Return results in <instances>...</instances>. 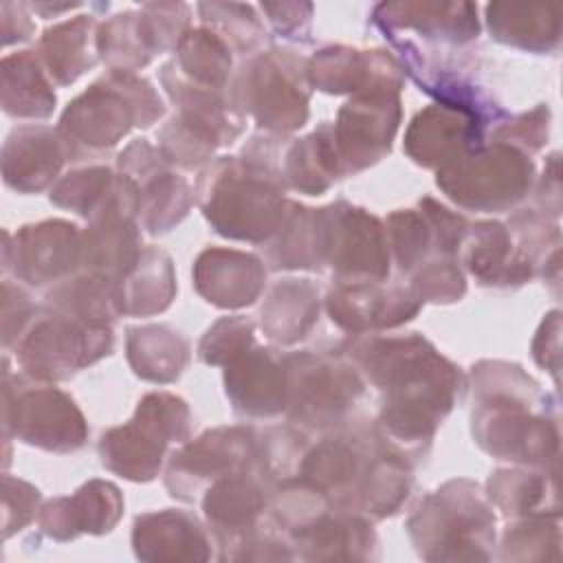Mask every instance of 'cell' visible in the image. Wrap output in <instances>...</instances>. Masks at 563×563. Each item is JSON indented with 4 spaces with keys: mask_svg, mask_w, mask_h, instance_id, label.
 Returning <instances> with one entry per match:
<instances>
[{
    "mask_svg": "<svg viewBox=\"0 0 563 563\" xmlns=\"http://www.w3.org/2000/svg\"><path fill=\"white\" fill-rule=\"evenodd\" d=\"M255 343V323L249 317H222L200 339L198 358L207 365H227Z\"/></svg>",
    "mask_w": 563,
    "mask_h": 563,
    "instance_id": "obj_44",
    "label": "cell"
},
{
    "mask_svg": "<svg viewBox=\"0 0 563 563\" xmlns=\"http://www.w3.org/2000/svg\"><path fill=\"white\" fill-rule=\"evenodd\" d=\"M341 352L380 391L376 427L418 464L462 398L466 380L460 367L418 332L352 336Z\"/></svg>",
    "mask_w": 563,
    "mask_h": 563,
    "instance_id": "obj_1",
    "label": "cell"
},
{
    "mask_svg": "<svg viewBox=\"0 0 563 563\" xmlns=\"http://www.w3.org/2000/svg\"><path fill=\"white\" fill-rule=\"evenodd\" d=\"M409 537L429 561H486L495 545L490 501L471 479H451L429 493L407 519Z\"/></svg>",
    "mask_w": 563,
    "mask_h": 563,
    "instance_id": "obj_7",
    "label": "cell"
},
{
    "mask_svg": "<svg viewBox=\"0 0 563 563\" xmlns=\"http://www.w3.org/2000/svg\"><path fill=\"white\" fill-rule=\"evenodd\" d=\"M405 70L400 62L380 48L361 51L352 46H325L308 59V81L328 95H363L396 90L400 92Z\"/></svg>",
    "mask_w": 563,
    "mask_h": 563,
    "instance_id": "obj_22",
    "label": "cell"
},
{
    "mask_svg": "<svg viewBox=\"0 0 563 563\" xmlns=\"http://www.w3.org/2000/svg\"><path fill=\"white\" fill-rule=\"evenodd\" d=\"M172 59L180 75L196 86L227 92L233 77V51L207 26L189 29Z\"/></svg>",
    "mask_w": 563,
    "mask_h": 563,
    "instance_id": "obj_41",
    "label": "cell"
},
{
    "mask_svg": "<svg viewBox=\"0 0 563 563\" xmlns=\"http://www.w3.org/2000/svg\"><path fill=\"white\" fill-rule=\"evenodd\" d=\"M163 53L165 42L143 7L117 13L97 29V55L110 70L136 73Z\"/></svg>",
    "mask_w": 563,
    "mask_h": 563,
    "instance_id": "obj_32",
    "label": "cell"
},
{
    "mask_svg": "<svg viewBox=\"0 0 563 563\" xmlns=\"http://www.w3.org/2000/svg\"><path fill=\"white\" fill-rule=\"evenodd\" d=\"M471 433L482 451L530 468L556 462V400L517 363L479 361L471 369Z\"/></svg>",
    "mask_w": 563,
    "mask_h": 563,
    "instance_id": "obj_3",
    "label": "cell"
},
{
    "mask_svg": "<svg viewBox=\"0 0 563 563\" xmlns=\"http://www.w3.org/2000/svg\"><path fill=\"white\" fill-rule=\"evenodd\" d=\"M123 515L121 490L106 479H90L73 495L48 499L37 515L40 530L53 541L79 534H108Z\"/></svg>",
    "mask_w": 563,
    "mask_h": 563,
    "instance_id": "obj_24",
    "label": "cell"
},
{
    "mask_svg": "<svg viewBox=\"0 0 563 563\" xmlns=\"http://www.w3.org/2000/svg\"><path fill=\"white\" fill-rule=\"evenodd\" d=\"M163 114L165 103L145 77L108 70L66 106L57 132L70 163L99 161L132 128H150Z\"/></svg>",
    "mask_w": 563,
    "mask_h": 563,
    "instance_id": "obj_5",
    "label": "cell"
},
{
    "mask_svg": "<svg viewBox=\"0 0 563 563\" xmlns=\"http://www.w3.org/2000/svg\"><path fill=\"white\" fill-rule=\"evenodd\" d=\"M224 391L235 413L275 418L286 411L288 374L284 354L253 345L224 365Z\"/></svg>",
    "mask_w": 563,
    "mask_h": 563,
    "instance_id": "obj_23",
    "label": "cell"
},
{
    "mask_svg": "<svg viewBox=\"0 0 563 563\" xmlns=\"http://www.w3.org/2000/svg\"><path fill=\"white\" fill-rule=\"evenodd\" d=\"M44 306L88 323L106 325H112L114 319L125 314L121 279L88 271H79L51 286L44 295Z\"/></svg>",
    "mask_w": 563,
    "mask_h": 563,
    "instance_id": "obj_37",
    "label": "cell"
},
{
    "mask_svg": "<svg viewBox=\"0 0 563 563\" xmlns=\"http://www.w3.org/2000/svg\"><path fill=\"white\" fill-rule=\"evenodd\" d=\"M202 26L211 29L238 55H255L268 40V31L253 4L242 2H198Z\"/></svg>",
    "mask_w": 563,
    "mask_h": 563,
    "instance_id": "obj_43",
    "label": "cell"
},
{
    "mask_svg": "<svg viewBox=\"0 0 563 563\" xmlns=\"http://www.w3.org/2000/svg\"><path fill=\"white\" fill-rule=\"evenodd\" d=\"M117 167L136 185V218L150 235H165L187 218L196 191L147 139L132 141Z\"/></svg>",
    "mask_w": 563,
    "mask_h": 563,
    "instance_id": "obj_17",
    "label": "cell"
},
{
    "mask_svg": "<svg viewBox=\"0 0 563 563\" xmlns=\"http://www.w3.org/2000/svg\"><path fill=\"white\" fill-rule=\"evenodd\" d=\"M2 433L51 453L79 451L88 440V424L75 400L53 383L26 374H11L4 356L2 372Z\"/></svg>",
    "mask_w": 563,
    "mask_h": 563,
    "instance_id": "obj_12",
    "label": "cell"
},
{
    "mask_svg": "<svg viewBox=\"0 0 563 563\" xmlns=\"http://www.w3.org/2000/svg\"><path fill=\"white\" fill-rule=\"evenodd\" d=\"M191 424L194 416L180 396L150 391L125 424L101 433L97 444L101 466L130 482H152L169 444L189 440Z\"/></svg>",
    "mask_w": 563,
    "mask_h": 563,
    "instance_id": "obj_11",
    "label": "cell"
},
{
    "mask_svg": "<svg viewBox=\"0 0 563 563\" xmlns=\"http://www.w3.org/2000/svg\"><path fill=\"white\" fill-rule=\"evenodd\" d=\"M40 306L33 303L31 295L13 279H2V345L9 352L24 336L33 323Z\"/></svg>",
    "mask_w": 563,
    "mask_h": 563,
    "instance_id": "obj_47",
    "label": "cell"
},
{
    "mask_svg": "<svg viewBox=\"0 0 563 563\" xmlns=\"http://www.w3.org/2000/svg\"><path fill=\"white\" fill-rule=\"evenodd\" d=\"M295 559L332 561V559H376L378 539L369 519L325 510L288 534Z\"/></svg>",
    "mask_w": 563,
    "mask_h": 563,
    "instance_id": "obj_29",
    "label": "cell"
},
{
    "mask_svg": "<svg viewBox=\"0 0 563 563\" xmlns=\"http://www.w3.org/2000/svg\"><path fill=\"white\" fill-rule=\"evenodd\" d=\"M308 59L288 46H271L246 57L233 73L227 97L264 134L284 139L308 121Z\"/></svg>",
    "mask_w": 563,
    "mask_h": 563,
    "instance_id": "obj_8",
    "label": "cell"
},
{
    "mask_svg": "<svg viewBox=\"0 0 563 563\" xmlns=\"http://www.w3.org/2000/svg\"><path fill=\"white\" fill-rule=\"evenodd\" d=\"M132 545L143 561H207L213 556L209 528L194 512L176 508L139 515Z\"/></svg>",
    "mask_w": 563,
    "mask_h": 563,
    "instance_id": "obj_28",
    "label": "cell"
},
{
    "mask_svg": "<svg viewBox=\"0 0 563 563\" xmlns=\"http://www.w3.org/2000/svg\"><path fill=\"white\" fill-rule=\"evenodd\" d=\"M161 84L174 103V114L158 130L156 147L172 167L200 169L244 132L246 119L231 106L227 92L191 84L174 62L161 68Z\"/></svg>",
    "mask_w": 563,
    "mask_h": 563,
    "instance_id": "obj_6",
    "label": "cell"
},
{
    "mask_svg": "<svg viewBox=\"0 0 563 563\" xmlns=\"http://www.w3.org/2000/svg\"><path fill=\"white\" fill-rule=\"evenodd\" d=\"M422 299L409 282L334 284L325 295V310L341 330L352 336L376 334L411 321Z\"/></svg>",
    "mask_w": 563,
    "mask_h": 563,
    "instance_id": "obj_21",
    "label": "cell"
},
{
    "mask_svg": "<svg viewBox=\"0 0 563 563\" xmlns=\"http://www.w3.org/2000/svg\"><path fill=\"white\" fill-rule=\"evenodd\" d=\"M0 15H2V44L4 46L26 42L35 33V24L31 20V9L26 2L2 0Z\"/></svg>",
    "mask_w": 563,
    "mask_h": 563,
    "instance_id": "obj_50",
    "label": "cell"
},
{
    "mask_svg": "<svg viewBox=\"0 0 563 563\" xmlns=\"http://www.w3.org/2000/svg\"><path fill=\"white\" fill-rule=\"evenodd\" d=\"M2 271L31 288H51L81 271V231L68 220H42L4 235Z\"/></svg>",
    "mask_w": 563,
    "mask_h": 563,
    "instance_id": "obj_18",
    "label": "cell"
},
{
    "mask_svg": "<svg viewBox=\"0 0 563 563\" xmlns=\"http://www.w3.org/2000/svg\"><path fill=\"white\" fill-rule=\"evenodd\" d=\"M40 501H42V493L33 484L18 479L9 473L2 475V510H4L2 532H4V539H9L11 534H15L24 526H29L40 515V508H42Z\"/></svg>",
    "mask_w": 563,
    "mask_h": 563,
    "instance_id": "obj_45",
    "label": "cell"
},
{
    "mask_svg": "<svg viewBox=\"0 0 563 563\" xmlns=\"http://www.w3.org/2000/svg\"><path fill=\"white\" fill-rule=\"evenodd\" d=\"M288 400L286 418L306 433H328L350 422L365 396V378L339 352H286Z\"/></svg>",
    "mask_w": 563,
    "mask_h": 563,
    "instance_id": "obj_10",
    "label": "cell"
},
{
    "mask_svg": "<svg viewBox=\"0 0 563 563\" xmlns=\"http://www.w3.org/2000/svg\"><path fill=\"white\" fill-rule=\"evenodd\" d=\"M2 110L13 119H48L57 97L37 51H18L2 57Z\"/></svg>",
    "mask_w": 563,
    "mask_h": 563,
    "instance_id": "obj_38",
    "label": "cell"
},
{
    "mask_svg": "<svg viewBox=\"0 0 563 563\" xmlns=\"http://www.w3.org/2000/svg\"><path fill=\"white\" fill-rule=\"evenodd\" d=\"M97 15L84 13L48 26L40 42L37 55L55 86L75 84L97 62Z\"/></svg>",
    "mask_w": 563,
    "mask_h": 563,
    "instance_id": "obj_34",
    "label": "cell"
},
{
    "mask_svg": "<svg viewBox=\"0 0 563 563\" xmlns=\"http://www.w3.org/2000/svg\"><path fill=\"white\" fill-rule=\"evenodd\" d=\"M112 347V325L88 323L55 308L40 306L13 354L22 374L29 378L62 383L110 356Z\"/></svg>",
    "mask_w": 563,
    "mask_h": 563,
    "instance_id": "obj_14",
    "label": "cell"
},
{
    "mask_svg": "<svg viewBox=\"0 0 563 563\" xmlns=\"http://www.w3.org/2000/svg\"><path fill=\"white\" fill-rule=\"evenodd\" d=\"M548 121H550L548 106H537L530 112H523L517 117H506L493 130V141H504V143H510V145L523 150L526 154H532L545 145Z\"/></svg>",
    "mask_w": 563,
    "mask_h": 563,
    "instance_id": "obj_46",
    "label": "cell"
},
{
    "mask_svg": "<svg viewBox=\"0 0 563 563\" xmlns=\"http://www.w3.org/2000/svg\"><path fill=\"white\" fill-rule=\"evenodd\" d=\"M191 275L198 295L222 310L251 306L266 286L264 262L238 249H205L196 257Z\"/></svg>",
    "mask_w": 563,
    "mask_h": 563,
    "instance_id": "obj_26",
    "label": "cell"
},
{
    "mask_svg": "<svg viewBox=\"0 0 563 563\" xmlns=\"http://www.w3.org/2000/svg\"><path fill=\"white\" fill-rule=\"evenodd\" d=\"M369 20L385 40L405 37L440 48H462L479 35L473 2H380Z\"/></svg>",
    "mask_w": 563,
    "mask_h": 563,
    "instance_id": "obj_20",
    "label": "cell"
},
{
    "mask_svg": "<svg viewBox=\"0 0 563 563\" xmlns=\"http://www.w3.org/2000/svg\"><path fill=\"white\" fill-rule=\"evenodd\" d=\"M125 352L132 372L158 385L178 380L191 356L189 339L167 323L130 325Z\"/></svg>",
    "mask_w": 563,
    "mask_h": 563,
    "instance_id": "obj_35",
    "label": "cell"
},
{
    "mask_svg": "<svg viewBox=\"0 0 563 563\" xmlns=\"http://www.w3.org/2000/svg\"><path fill=\"white\" fill-rule=\"evenodd\" d=\"M559 332H561V321H559V310H552L537 336H534V343H532V354H534V361L548 369L554 378H556V372H559Z\"/></svg>",
    "mask_w": 563,
    "mask_h": 563,
    "instance_id": "obj_49",
    "label": "cell"
},
{
    "mask_svg": "<svg viewBox=\"0 0 563 563\" xmlns=\"http://www.w3.org/2000/svg\"><path fill=\"white\" fill-rule=\"evenodd\" d=\"M123 178L106 165H86L68 172L51 187V202L70 209L73 213L92 220L121 191Z\"/></svg>",
    "mask_w": 563,
    "mask_h": 563,
    "instance_id": "obj_42",
    "label": "cell"
},
{
    "mask_svg": "<svg viewBox=\"0 0 563 563\" xmlns=\"http://www.w3.org/2000/svg\"><path fill=\"white\" fill-rule=\"evenodd\" d=\"M486 143L484 128L466 112L431 103L420 110L405 134L407 156L422 167H444Z\"/></svg>",
    "mask_w": 563,
    "mask_h": 563,
    "instance_id": "obj_25",
    "label": "cell"
},
{
    "mask_svg": "<svg viewBox=\"0 0 563 563\" xmlns=\"http://www.w3.org/2000/svg\"><path fill=\"white\" fill-rule=\"evenodd\" d=\"M279 141L255 134L238 156H220L198 178L196 200L216 233L266 244L286 213Z\"/></svg>",
    "mask_w": 563,
    "mask_h": 563,
    "instance_id": "obj_4",
    "label": "cell"
},
{
    "mask_svg": "<svg viewBox=\"0 0 563 563\" xmlns=\"http://www.w3.org/2000/svg\"><path fill=\"white\" fill-rule=\"evenodd\" d=\"M559 246V227L537 209H521L508 222L468 224L460 264L488 288H517L530 282Z\"/></svg>",
    "mask_w": 563,
    "mask_h": 563,
    "instance_id": "obj_9",
    "label": "cell"
},
{
    "mask_svg": "<svg viewBox=\"0 0 563 563\" xmlns=\"http://www.w3.org/2000/svg\"><path fill=\"white\" fill-rule=\"evenodd\" d=\"M413 466L376 422L350 420L308 444L297 475L317 488L332 510L385 519L407 501Z\"/></svg>",
    "mask_w": 563,
    "mask_h": 563,
    "instance_id": "obj_2",
    "label": "cell"
},
{
    "mask_svg": "<svg viewBox=\"0 0 563 563\" xmlns=\"http://www.w3.org/2000/svg\"><path fill=\"white\" fill-rule=\"evenodd\" d=\"M68 161L57 128L22 123L9 132L2 145V178L18 194H37L53 185Z\"/></svg>",
    "mask_w": 563,
    "mask_h": 563,
    "instance_id": "obj_27",
    "label": "cell"
},
{
    "mask_svg": "<svg viewBox=\"0 0 563 563\" xmlns=\"http://www.w3.org/2000/svg\"><path fill=\"white\" fill-rule=\"evenodd\" d=\"M321 303V288L312 279H279L264 297L260 325L273 343L295 345L319 323Z\"/></svg>",
    "mask_w": 563,
    "mask_h": 563,
    "instance_id": "obj_31",
    "label": "cell"
},
{
    "mask_svg": "<svg viewBox=\"0 0 563 563\" xmlns=\"http://www.w3.org/2000/svg\"><path fill=\"white\" fill-rule=\"evenodd\" d=\"M264 246L273 271H323L328 246L325 207L310 209L288 200L282 224Z\"/></svg>",
    "mask_w": 563,
    "mask_h": 563,
    "instance_id": "obj_30",
    "label": "cell"
},
{
    "mask_svg": "<svg viewBox=\"0 0 563 563\" xmlns=\"http://www.w3.org/2000/svg\"><path fill=\"white\" fill-rule=\"evenodd\" d=\"M325 266L334 284L389 279L391 251L385 224L369 211L336 200L325 207Z\"/></svg>",
    "mask_w": 563,
    "mask_h": 563,
    "instance_id": "obj_16",
    "label": "cell"
},
{
    "mask_svg": "<svg viewBox=\"0 0 563 563\" xmlns=\"http://www.w3.org/2000/svg\"><path fill=\"white\" fill-rule=\"evenodd\" d=\"M282 174L288 187L308 196H321L343 178L332 123H321L314 132L295 139L282 156Z\"/></svg>",
    "mask_w": 563,
    "mask_h": 563,
    "instance_id": "obj_36",
    "label": "cell"
},
{
    "mask_svg": "<svg viewBox=\"0 0 563 563\" xmlns=\"http://www.w3.org/2000/svg\"><path fill=\"white\" fill-rule=\"evenodd\" d=\"M260 11L266 15L275 35L308 44L312 40V11L310 2H262Z\"/></svg>",
    "mask_w": 563,
    "mask_h": 563,
    "instance_id": "obj_48",
    "label": "cell"
},
{
    "mask_svg": "<svg viewBox=\"0 0 563 563\" xmlns=\"http://www.w3.org/2000/svg\"><path fill=\"white\" fill-rule=\"evenodd\" d=\"M26 4H29V9H31L33 13H37V15L44 18V20H51V18H57V15L66 13V11L86 7L84 2H64V4H55V2H26Z\"/></svg>",
    "mask_w": 563,
    "mask_h": 563,
    "instance_id": "obj_51",
    "label": "cell"
},
{
    "mask_svg": "<svg viewBox=\"0 0 563 563\" xmlns=\"http://www.w3.org/2000/svg\"><path fill=\"white\" fill-rule=\"evenodd\" d=\"M435 185L468 211H508L530 194L534 163L523 150L490 141L438 169Z\"/></svg>",
    "mask_w": 563,
    "mask_h": 563,
    "instance_id": "obj_13",
    "label": "cell"
},
{
    "mask_svg": "<svg viewBox=\"0 0 563 563\" xmlns=\"http://www.w3.org/2000/svg\"><path fill=\"white\" fill-rule=\"evenodd\" d=\"M123 310L130 317H152L169 308L176 297L172 257L158 246H143L132 271L121 279Z\"/></svg>",
    "mask_w": 563,
    "mask_h": 563,
    "instance_id": "obj_40",
    "label": "cell"
},
{
    "mask_svg": "<svg viewBox=\"0 0 563 563\" xmlns=\"http://www.w3.org/2000/svg\"><path fill=\"white\" fill-rule=\"evenodd\" d=\"M260 431L251 424L216 427L172 451L165 488L174 499L194 504L218 479L257 464Z\"/></svg>",
    "mask_w": 563,
    "mask_h": 563,
    "instance_id": "obj_15",
    "label": "cell"
},
{
    "mask_svg": "<svg viewBox=\"0 0 563 563\" xmlns=\"http://www.w3.org/2000/svg\"><path fill=\"white\" fill-rule=\"evenodd\" d=\"M486 26L493 40L530 53H552L561 44L559 4H486Z\"/></svg>",
    "mask_w": 563,
    "mask_h": 563,
    "instance_id": "obj_33",
    "label": "cell"
},
{
    "mask_svg": "<svg viewBox=\"0 0 563 563\" xmlns=\"http://www.w3.org/2000/svg\"><path fill=\"white\" fill-rule=\"evenodd\" d=\"M400 92L380 90L354 95L332 123L343 176L358 174L389 154L400 125Z\"/></svg>",
    "mask_w": 563,
    "mask_h": 563,
    "instance_id": "obj_19",
    "label": "cell"
},
{
    "mask_svg": "<svg viewBox=\"0 0 563 563\" xmlns=\"http://www.w3.org/2000/svg\"><path fill=\"white\" fill-rule=\"evenodd\" d=\"M486 499L504 517H526L537 512L559 515L556 475L545 468H497L486 482Z\"/></svg>",
    "mask_w": 563,
    "mask_h": 563,
    "instance_id": "obj_39",
    "label": "cell"
}]
</instances>
